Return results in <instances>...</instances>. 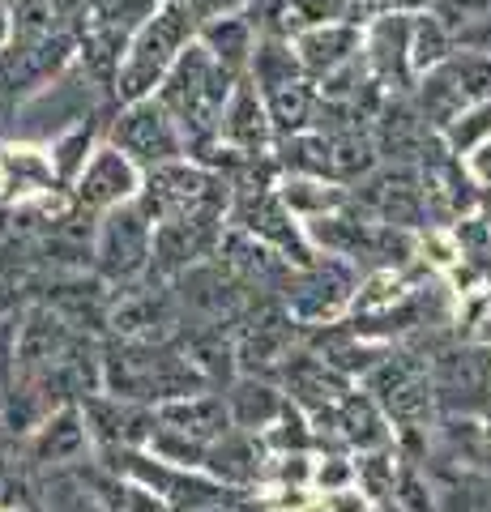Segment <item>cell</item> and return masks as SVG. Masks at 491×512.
Returning <instances> with one entry per match:
<instances>
[{
    "mask_svg": "<svg viewBox=\"0 0 491 512\" xmlns=\"http://www.w3.org/2000/svg\"><path fill=\"white\" fill-rule=\"evenodd\" d=\"M235 73H227L205 47L184 43V52L171 60V69L163 73V90L158 103L167 107V116H176L184 124V133L193 141H205L214 133V120L223 116V103L231 94Z\"/></svg>",
    "mask_w": 491,
    "mask_h": 512,
    "instance_id": "obj_1",
    "label": "cell"
},
{
    "mask_svg": "<svg viewBox=\"0 0 491 512\" xmlns=\"http://www.w3.org/2000/svg\"><path fill=\"white\" fill-rule=\"evenodd\" d=\"M193 13L184 0H167L158 5V13L133 35L129 56L116 69V94L124 103H137L163 82V73L171 69V60L184 52V43L193 39Z\"/></svg>",
    "mask_w": 491,
    "mask_h": 512,
    "instance_id": "obj_2",
    "label": "cell"
},
{
    "mask_svg": "<svg viewBox=\"0 0 491 512\" xmlns=\"http://www.w3.org/2000/svg\"><path fill=\"white\" fill-rule=\"evenodd\" d=\"M116 146L129 158L163 167V163H171V158L180 154V128H176V120L167 116L163 103L137 99L116 124Z\"/></svg>",
    "mask_w": 491,
    "mask_h": 512,
    "instance_id": "obj_3",
    "label": "cell"
},
{
    "mask_svg": "<svg viewBox=\"0 0 491 512\" xmlns=\"http://www.w3.org/2000/svg\"><path fill=\"white\" fill-rule=\"evenodd\" d=\"M368 64H372L376 82H385V90L406 86V77H410V22L398 9L380 13V22L368 30Z\"/></svg>",
    "mask_w": 491,
    "mask_h": 512,
    "instance_id": "obj_4",
    "label": "cell"
},
{
    "mask_svg": "<svg viewBox=\"0 0 491 512\" xmlns=\"http://www.w3.org/2000/svg\"><path fill=\"white\" fill-rule=\"evenodd\" d=\"M359 30L351 22H325V26H312L304 35H295V56H299V69L308 73H321L329 77L342 64H351L359 56Z\"/></svg>",
    "mask_w": 491,
    "mask_h": 512,
    "instance_id": "obj_5",
    "label": "cell"
},
{
    "mask_svg": "<svg viewBox=\"0 0 491 512\" xmlns=\"http://www.w3.org/2000/svg\"><path fill=\"white\" fill-rule=\"evenodd\" d=\"M137 188V171L129 163V154L120 150H99L94 163L82 171V184H77V201L90 205V210H103V205L124 201Z\"/></svg>",
    "mask_w": 491,
    "mask_h": 512,
    "instance_id": "obj_6",
    "label": "cell"
},
{
    "mask_svg": "<svg viewBox=\"0 0 491 512\" xmlns=\"http://www.w3.org/2000/svg\"><path fill=\"white\" fill-rule=\"evenodd\" d=\"M141 261H146V214H112L103 227V269L107 274H133Z\"/></svg>",
    "mask_w": 491,
    "mask_h": 512,
    "instance_id": "obj_7",
    "label": "cell"
},
{
    "mask_svg": "<svg viewBox=\"0 0 491 512\" xmlns=\"http://www.w3.org/2000/svg\"><path fill=\"white\" fill-rule=\"evenodd\" d=\"M351 13H359L355 0H274V5H269L278 39L304 35V30L325 26V22H355Z\"/></svg>",
    "mask_w": 491,
    "mask_h": 512,
    "instance_id": "obj_8",
    "label": "cell"
},
{
    "mask_svg": "<svg viewBox=\"0 0 491 512\" xmlns=\"http://www.w3.org/2000/svg\"><path fill=\"white\" fill-rule=\"evenodd\" d=\"M201 47L210 52L227 73H240L248 56H252V22L240 13H223V18H210L201 30Z\"/></svg>",
    "mask_w": 491,
    "mask_h": 512,
    "instance_id": "obj_9",
    "label": "cell"
},
{
    "mask_svg": "<svg viewBox=\"0 0 491 512\" xmlns=\"http://www.w3.org/2000/svg\"><path fill=\"white\" fill-rule=\"evenodd\" d=\"M223 133L235 141V146H244V150H257L261 141H265L269 124H265V107H261L257 86H252V82H240V90H235Z\"/></svg>",
    "mask_w": 491,
    "mask_h": 512,
    "instance_id": "obj_10",
    "label": "cell"
},
{
    "mask_svg": "<svg viewBox=\"0 0 491 512\" xmlns=\"http://www.w3.org/2000/svg\"><path fill=\"white\" fill-rule=\"evenodd\" d=\"M449 56H453L449 30L440 26L436 13H419V18L410 22V64H415V69H436V64H445Z\"/></svg>",
    "mask_w": 491,
    "mask_h": 512,
    "instance_id": "obj_11",
    "label": "cell"
},
{
    "mask_svg": "<svg viewBox=\"0 0 491 512\" xmlns=\"http://www.w3.org/2000/svg\"><path fill=\"white\" fill-rule=\"evenodd\" d=\"M248 60H252V73H257V86H261V90L287 86V82H295V77H299V56H295L278 35L265 39L261 47H252Z\"/></svg>",
    "mask_w": 491,
    "mask_h": 512,
    "instance_id": "obj_12",
    "label": "cell"
},
{
    "mask_svg": "<svg viewBox=\"0 0 491 512\" xmlns=\"http://www.w3.org/2000/svg\"><path fill=\"white\" fill-rule=\"evenodd\" d=\"M445 73H449V82L457 86V94H462L466 107L491 99V56H483V52L449 56L445 60Z\"/></svg>",
    "mask_w": 491,
    "mask_h": 512,
    "instance_id": "obj_13",
    "label": "cell"
},
{
    "mask_svg": "<svg viewBox=\"0 0 491 512\" xmlns=\"http://www.w3.org/2000/svg\"><path fill=\"white\" fill-rule=\"evenodd\" d=\"M265 99H269V120H274L282 133H295V128H304L308 116H312V90L299 82H287V86H274V90H265Z\"/></svg>",
    "mask_w": 491,
    "mask_h": 512,
    "instance_id": "obj_14",
    "label": "cell"
},
{
    "mask_svg": "<svg viewBox=\"0 0 491 512\" xmlns=\"http://www.w3.org/2000/svg\"><path fill=\"white\" fill-rule=\"evenodd\" d=\"M60 350V325L47 312H35L30 316V325L22 329V338H18V359L26 367H39L47 363Z\"/></svg>",
    "mask_w": 491,
    "mask_h": 512,
    "instance_id": "obj_15",
    "label": "cell"
},
{
    "mask_svg": "<svg viewBox=\"0 0 491 512\" xmlns=\"http://www.w3.org/2000/svg\"><path fill=\"white\" fill-rule=\"evenodd\" d=\"M82 440H86V431L77 427V414H60V419H56V423H47V431H43L39 457H52V461L73 457L77 448H82Z\"/></svg>",
    "mask_w": 491,
    "mask_h": 512,
    "instance_id": "obj_16",
    "label": "cell"
},
{
    "mask_svg": "<svg viewBox=\"0 0 491 512\" xmlns=\"http://www.w3.org/2000/svg\"><path fill=\"white\" fill-rule=\"evenodd\" d=\"M410 137H415V116H410L406 107H393L385 111V120H380V146L402 154L410 146Z\"/></svg>",
    "mask_w": 491,
    "mask_h": 512,
    "instance_id": "obj_17",
    "label": "cell"
},
{
    "mask_svg": "<svg viewBox=\"0 0 491 512\" xmlns=\"http://www.w3.org/2000/svg\"><path fill=\"white\" fill-rule=\"evenodd\" d=\"M287 158L295 167H304V171H325L329 167V141H321V137H295L287 146Z\"/></svg>",
    "mask_w": 491,
    "mask_h": 512,
    "instance_id": "obj_18",
    "label": "cell"
},
{
    "mask_svg": "<svg viewBox=\"0 0 491 512\" xmlns=\"http://www.w3.org/2000/svg\"><path fill=\"white\" fill-rule=\"evenodd\" d=\"M487 128H491V107L483 103V107H474V111H470L466 124L457 120V124L449 128V146H453V150H470L474 141H479V137L487 133Z\"/></svg>",
    "mask_w": 491,
    "mask_h": 512,
    "instance_id": "obj_19",
    "label": "cell"
},
{
    "mask_svg": "<svg viewBox=\"0 0 491 512\" xmlns=\"http://www.w3.org/2000/svg\"><path fill=\"white\" fill-rule=\"evenodd\" d=\"M86 141H90V133L86 128H77L73 137H65L56 146V167H60V175H73L77 167H82V150H86Z\"/></svg>",
    "mask_w": 491,
    "mask_h": 512,
    "instance_id": "obj_20",
    "label": "cell"
},
{
    "mask_svg": "<svg viewBox=\"0 0 491 512\" xmlns=\"http://www.w3.org/2000/svg\"><path fill=\"white\" fill-rule=\"evenodd\" d=\"M18 359V325L13 316L0 320V380H9V363Z\"/></svg>",
    "mask_w": 491,
    "mask_h": 512,
    "instance_id": "obj_21",
    "label": "cell"
},
{
    "mask_svg": "<svg viewBox=\"0 0 491 512\" xmlns=\"http://www.w3.org/2000/svg\"><path fill=\"white\" fill-rule=\"evenodd\" d=\"M13 39V18H9V9L0 5V47H5Z\"/></svg>",
    "mask_w": 491,
    "mask_h": 512,
    "instance_id": "obj_22",
    "label": "cell"
},
{
    "mask_svg": "<svg viewBox=\"0 0 491 512\" xmlns=\"http://www.w3.org/2000/svg\"><path fill=\"white\" fill-rule=\"evenodd\" d=\"M479 175H483V180H491V146H487L483 158H479Z\"/></svg>",
    "mask_w": 491,
    "mask_h": 512,
    "instance_id": "obj_23",
    "label": "cell"
}]
</instances>
